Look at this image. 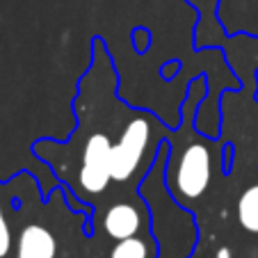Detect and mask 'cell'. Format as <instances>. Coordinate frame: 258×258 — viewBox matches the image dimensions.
<instances>
[{
  "mask_svg": "<svg viewBox=\"0 0 258 258\" xmlns=\"http://www.w3.org/2000/svg\"><path fill=\"white\" fill-rule=\"evenodd\" d=\"M151 137V123L144 117H135L123 128L117 144L110 151V176L117 183L128 180L144 158V149Z\"/></svg>",
  "mask_w": 258,
  "mask_h": 258,
  "instance_id": "obj_1",
  "label": "cell"
},
{
  "mask_svg": "<svg viewBox=\"0 0 258 258\" xmlns=\"http://www.w3.org/2000/svg\"><path fill=\"white\" fill-rule=\"evenodd\" d=\"M213 178V160H210V151L204 144H190L183 151L178 160V169H176L174 187L183 199H199L210 185Z\"/></svg>",
  "mask_w": 258,
  "mask_h": 258,
  "instance_id": "obj_2",
  "label": "cell"
},
{
  "mask_svg": "<svg viewBox=\"0 0 258 258\" xmlns=\"http://www.w3.org/2000/svg\"><path fill=\"white\" fill-rule=\"evenodd\" d=\"M110 151L112 144L105 133H94L83 149V162H80V185L89 195H98L112 180L110 176Z\"/></svg>",
  "mask_w": 258,
  "mask_h": 258,
  "instance_id": "obj_3",
  "label": "cell"
},
{
  "mask_svg": "<svg viewBox=\"0 0 258 258\" xmlns=\"http://www.w3.org/2000/svg\"><path fill=\"white\" fill-rule=\"evenodd\" d=\"M55 235L41 224H28L16 242V258H55Z\"/></svg>",
  "mask_w": 258,
  "mask_h": 258,
  "instance_id": "obj_4",
  "label": "cell"
},
{
  "mask_svg": "<svg viewBox=\"0 0 258 258\" xmlns=\"http://www.w3.org/2000/svg\"><path fill=\"white\" fill-rule=\"evenodd\" d=\"M103 229L112 240L135 238L142 229V215L133 204H114L103 217Z\"/></svg>",
  "mask_w": 258,
  "mask_h": 258,
  "instance_id": "obj_5",
  "label": "cell"
},
{
  "mask_svg": "<svg viewBox=\"0 0 258 258\" xmlns=\"http://www.w3.org/2000/svg\"><path fill=\"white\" fill-rule=\"evenodd\" d=\"M238 222L249 233H258V183L249 185L238 199Z\"/></svg>",
  "mask_w": 258,
  "mask_h": 258,
  "instance_id": "obj_6",
  "label": "cell"
},
{
  "mask_svg": "<svg viewBox=\"0 0 258 258\" xmlns=\"http://www.w3.org/2000/svg\"><path fill=\"white\" fill-rule=\"evenodd\" d=\"M146 256H149V247L137 235L135 238L119 240L112 247V251H110V258H146Z\"/></svg>",
  "mask_w": 258,
  "mask_h": 258,
  "instance_id": "obj_7",
  "label": "cell"
},
{
  "mask_svg": "<svg viewBox=\"0 0 258 258\" xmlns=\"http://www.w3.org/2000/svg\"><path fill=\"white\" fill-rule=\"evenodd\" d=\"M12 249V231L5 219V213L0 208V256H7Z\"/></svg>",
  "mask_w": 258,
  "mask_h": 258,
  "instance_id": "obj_8",
  "label": "cell"
},
{
  "mask_svg": "<svg viewBox=\"0 0 258 258\" xmlns=\"http://www.w3.org/2000/svg\"><path fill=\"white\" fill-rule=\"evenodd\" d=\"M217 258H231V251H229L226 247H222V249L217 251Z\"/></svg>",
  "mask_w": 258,
  "mask_h": 258,
  "instance_id": "obj_9",
  "label": "cell"
},
{
  "mask_svg": "<svg viewBox=\"0 0 258 258\" xmlns=\"http://www.w3.org/2000/svg\"><path fill=\"white\" fill-rule=\"evenodd\" d=\"M0 258H3V256H0Z\"/></svg>",
  "mask_w": 258,
  "mask_h": 258,
  "instance_id": "obj_10",
  "label": "cell"
}]
</instances>
